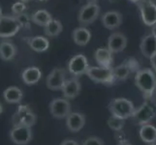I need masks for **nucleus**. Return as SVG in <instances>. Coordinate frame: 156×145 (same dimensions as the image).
<instances>
[{
	"label": "nucleus",
	"mask_w": 156,
	"mask_h": 145,
	"mask_svg": "<svg viewBox=\"0 0 156 145\" xmlns=\"http://www.w3.org/2000/svg\"><path fill=\"white\" fill-rule=\"evenodd\" d=\"M135 84L144 98H150L156 89L155 72L148 68L140 70L135 77Z\"/></svg>",
	"instance_id": "1"
},
{
	"label": "nucleus",
	"mask_w": 156,
	"mask_h": 145,
	"mask_svg": "<svg viewBox=\"0 0 156 145\" xmlns=\"http://www.w3.org/2000/svg\"><path fill=\"white\" fill-rule=\"evenodd\" d=\"M109 110L112 115L117 116L122 119L130 118L136 111L135 106L131 101L125 98H116L111 101L109 105Z\"/></svg>",
	"instance_id": "2"
},
{
	"label": "nucleus",
	"mask_w": 156,
	"mask_h": 145,
	"mask_svg": "<svg viewBox=\"0 0 156 145\" xmlns=\"http://www.w3.org/2000/svg\"><path fill=\"white\" fill-rule=\"evenodd\" d=\"M112 68L107 67H89L87 71V74L88 78L97 83L104 84H112L115 79L112 74Z\"/></svg>",
	"instance_id": "3"
},
{
	"label": "nucleus",
	"mask_w": 156,
	"mask_h": 145,
	"mask_svg": "<svg viewBox=\"0 0 156 145\" xmlns=\"http://www.w3.org/2000/svg\"><path fill=\"white\" fill-rule=\"evenodd\" d=\"M20 25L14 17L2 16L0 18V38H10L20 31Z\"/></svg>",
	"instance_id": "4"
},
{
	"label": "nucleus",
	"mask_w": 156,
	"mask_h": 145,
	"mask_svg": "<svg viewBox=\"0 0 156 145\" xmlns=\"http://www.w3.org/2000/svg\"><path fill=\"white\" fill-rule=\"evenodd\" d=\"M143 22L147 26L156 24V4L151 0H141L139 2Z\"/></svg>",
	"instance_id": "5"
},
{
	"label": "nucleus",
	"mask_w": 156,
	"mask_h": 145,
	"mask_svg": "<svg viewBox=\"0 0 156 145\" xmlns=\"http://www.w3.org/2000/svg\"><path fill=\"white\" fill-rule=\"evenodd\" d=\"M50 111L53 117L62 119L71 113V104L65 98L55 99L50 104Z\"/></svg>",
	"instance_id": "6"
},
{
	"label": "nucleus",
	"mask_w": 156,
	"mask_h": 145,
	"mask_svg": "<svg viewBox=\"0 0 156 145\" xmlns=\"http://www.w3.org/2000/svg\"><path fill=\"white\" fill-rule=\"evenodd\" d=\"M10 137L12 141L18 145H26L32 139V131L31 127L18 125L15 126L10 132Z\"/></svg>",
	"instance_id": "7"
},
{
	"label": "nucleus",
	"mask_w": 156,
	"mask_h": 145,
	"mask_svg": "<svg viewBox=\"0 0 156 145\" xmlns=\"http://www.w3.org/2000/svg\"><path fill=\"white\" fill-rule=\"evenodd\" d=\"M100 13V8L96 3L90 2L80 9L79 12L78 19L80 21V23H82L83 25H87L92 23L93 21L98 18Z\"/></svg>",
	"instance_id": "8"
},
{
	"label": "nucleus",
	"mask_w": 156,
	"mask_h": 145,
	"mask_svg": "<svg viewBox=\"0 0 156 145\" xmlns=\"http://www.w3.org/2000/svg\"><path fill=\"white\" fill-rule=\"evenodd\" d=\"M89 68L87 58L83 54H77L73 56L68 63V70L73 76L79 77L83 74H87Z\"/></svg>",
	"instance_id": "9"
},
{
	"label": "nucleus",
	"mask_w": 156,
	"mask_h": 145,
	"mask_svg": "<svg viewBox=\"0 0 156 145\" xmlns=\"http://www.w3.org/2000/svg\"><path fill=\"white\" fill-rule=\"evenodd\" d=\"M66 74L63 69L55 68L47 78V86L51 90H62L66 81Z\"/></svg>",
	"instance_id": "10"
},
{
	"label": "nucleus",
	"mask_w": 156,
	"mask_h": 145,
	"mask_svg": "<svg viewBox=\"0 0 156 145\" xmlns=\"http://www.w3.org/2000/svg\"><path fill=\"white\" fill-rule=\"evenodd\" d=\"M155 116V112L153 109L150 105H148L147 103L144 104L139 109H136V111L134 112V114L131 116L133 122L136 125H144L150 123L153 119V117Z\"/></svg>",
	"instance_id": "11"
},
{
	"label": "nucleus",
	"mask_w": 156,
	"mask_h": 145,
	"mask_svg": "<svg viewBox=\"0 0 156 145\" xmlns=\"http://www.w3.org/2000/svg\"><path fill=\"white\" fill-rule=\"evenodd\" d=\"M127 46V38L120 32H115L110 35L108 39V48L112 53L121 52Z\"/></svg>",
	"instance_id": "12"
},
{
	"label": "nucleus",
	"mask_w": 156,
	"mask_h": 145,
	"mask_svg": "<svg viewBox=\"0 0 156 145\" xmlns=\"http://www.w3.org/2000/svg\"><path fill=\"white\" fill-rule=\"evenodd\" d=\"M122 22V16L117 11H110L102 16V23L108 29H115Z\"/></svg>",
	"instance_id": "13"
},
{
	"label": "nucleus",
	"mask_w": 156,
	"mask_h": 145,
	"mask_svg": "<svg viewBox=\"0 0 156 145\" xmlns=\"http://www.w3.org/2000/svg\"><path fill=\"white\" fill-rule=\"evenodd\" d=\"M85 124V116L79 112H71L66 117V125L69 131L77 133L83 128Z\"/></svg>",
	"instance_id": "14"
},
{
	"label": "nucleus",
	"mask_w": 156,
	"mask_h": 145,
	"mask_svg": "<svg viewBox=\"0 0 156 145\" xmlns=\"http://www.w3.org/2000/svg\"><path fill=\"white\" fill-rule=\"evenodd\" d=\"M140 50L143 53V55L147 58H151L154 54H156V38L152 35L144 36L141 45H140Z\"/></svg>",
	"instance_id": "15"
},
{
	"label": "nucleus",
	"mask_w": 156,
	"mask_h": 145,
	"mask_svg": "<svg viewBox=\"0 0 156 145\" xmlns=\"http://www.w3.org/2000/svg\"><path fill=\"white\" fill-rule=\"evenodd\" d=\"M63 96L65 99L72 100L80 94V83L79 80L74 78L71 79H68L64 83V86L62 88Z\"/></svg>",
	"instance_id": "16"
},
{
	"label": "nucleus",
	"mask_w": 156,
	"mask_h": 145,
	"mask_svg": "<svg viewBox=\"0 0 156 145\" xmlns=\"http://www.w3.org/2000/svg\"><path fill=\"white\" fill-rule=\"evenodd\" d=\"M94 58L99 66L111 68L112 63V52L108 47L98 48L94 53Z\"/></svg>",
	"instance_id": "17"
},
{
	"label": "nucleus",
	"mask_w": 156,
	"mask_h": 145,
	"mask_svg": "<svg viewBox=\"0 0 156 145\" xmlns=\"http://www.w3.org/2000/svg\"><path fill=\"white\" fill-rule=\"evenodd\" d=\"M21 78L25 84L33 85L36 84L42 78V73L39 68L37 67H28L26 68L21 74Z\"/></svg>",
	"instance_id": "18"
},
{
	"label": "nucleus",
	"mask_w": 156,
	"mask_h": 145,
	"mask_svg": "<svg viewBox=\"0 0 156 145\" xmlns=\"http://www.w3.org/2000/svg\"><path fill=\"white\" fill-rule=\"evenodd\" d=\"M139 135L144 142L153 144L156 142V127L150 123L142 125L139 131Z\"/></svg>",
	"instance_id": "19"
},
{
	"label": "nucleus",
	"mask_w": 156,
	"mask_h": 145,
	"mask_svg": "<svg viewBox=\"0 0 156 145\" xmlns=\"http://www.w3.org/2000/svg\"><path fill=\"white\" fill-rule=\"evenodd\" d=\"M91 39L90 31L84 27H78L73 31V40L78 46H85Z\"/></svg>",
	"instance_id": "20"
},
{
	"label": "nucleus",
	"mask_w": 156,
	"mask_h": 145,
	"mask_svg": "<svg viewBox=\"0 0 156 145\" xmlns=\"http://www.w3.org/2000/svg\"><path fill=\"white\" fill-rule=\"evenodd\" d=\"M23 97V93L19 87L11 86L7 88L3 92V98L4 100L9 104H17L20 103Z\"/></svg>",
	"instance_id": "21"
},
{
	"label": "nucleus",
	"mask_w": 156,
	"mask_h": 145,
	"mask_svg": "<svg viewBox=\"0 0 156 145\" xmlns=\"http://www.w3.org/2000/svg\"><path fill=\"white\" fill-rule=\"evenodd\" d=\"M17 54V48L11 42L4 41L0 43V58L4 61H9Z\"/></svg>",
	"instance_id": "22"
},
{
	"label": "nucleus",
	"mask_w": 156,
	"mask_h": 145,
	"mask_svg": "<svg viewBox=\"0 0 156 145\" xmlns=\"http://www.w3.org/2000/svg\"><path fill=\"white\" fill-rule=\"evenodd\" d=\"M28 44L31 50L37 52H44L50 47V42L47 38L42 36H37L34 38H31L28 41Z\"/></svg>",
	"instance_id": "23"
},
{
	"label": "nucleus",
	"mask_w": 156,
	"mask_h": 145,
	"mask_svg": "<svg viewBox=\"0 0 156 145\" xmlns=\"http://www.w3.org/2000/svg\"><path fill=\"white\" fill-rule=\"evenodd\" d=\"M31 19L34 23L40 26H45L52 19L51 14L46 10H39L32 15Z\"/></svg>",
	"instance_id": "24"
},
{
	"label": "nucleus",
	"mask_w": 156,
	"mask_h": 145,
	"mask_svg": "<svg viewBox=\"0 0 156 145\" xmlns=\"http://www.w3.org/2000/svg\"><path fill=\"white\" fill-rule=\"evenodd\" d=\"M63 26L61 22L57 19H51L45 26V34L49 37H55L61 33Z\"/></svg>",
	"instance_id": "25"
},
{
	"label": "nucleus",
	"mask_w": 156,
	"mask_h": 145,
	"mask_svg": "<svg viewBox=\"0 0 156 145\" xmlns=\"http://www.w3.org/2000/svg\"><path fill=\"white\" fill-rule=\"evenodd\" d=\"M112 74H114L115 78L119 79V80L126 79L131 72V68L129 67L127 64H122V65L112 68Z\"/></svg>",
	"instance_id": "26"
},
{
	"label": "nucleus",
	"mask_w": 156,
	"mask_h": 145,
	"mask_svg": "<svg viewBox=\"0 0 156 145\" xmlns=\"http://www.w3.org/2000/svg\"><path fill=\"white\" fill-rule=\"evenodd\" d=\"M124 121L125 120L122 119V118L112 115L109 118V120H108V125H109V127L112 130L117 132V131H120L121 129L124 127Z\"/></svg>",
	"instance_id": "27"
},
{
	"label": "nucleus",
	"mask_w": 156,
	"mask_h": 145,
	"mask_svg": "<svg viewBox=\"0 0 156 145\" xmlns=\"http://www.w3.org/2000/svg\"><path fill=\"white\" fill-rule=\"evenodd\" d=\"M29 111H31V109H29L28 105H20L19 109L16 112V114L14 116V123H15V126H17L20 121L23 119V118L28 113Z\"/></svg>",
	"instance_id": "28"
},
{
	"label": "nucleus",
	"mask_w": 156,
	"mask_h": 145,
	"mask_svg": "<svg viewBox=\"0 0 156 145\" xmlns=\"http://www.w3.org/2000/svg\"><path fill=\"white\" fill-rule=\"evenodd\" d=\"M35 123H36V115L32 111H29L28 113L20 121V123L18 125H23V126H27V127H32L35 124Z\"/></svg>",
	"instance_id": "29"
},
{
	"label": "nucleus",
	"mask_w": 156,
	"mask_h": 145,
	"mask_svg": "<svg viewBox=\"0 0 156 145\" xmlns=\"http://www.w3.org/2000/svg\"><path fill=\"white\" fill-rule=\"evenodd\" d=\"M25 9H26L25 4L23 2L19 1V2H16V3L13 4V6H12V12H13V14L19 16L20 14H23Z\"/></svg>",
	"instance_id": "30"
},
{
	"label": "nucleus",
	"mask_w": 156,
	"mask_h": 145,
	"mask_svg": "<svg viewBox=\"0 0 156 145\" xmlns=\"http://www.w3.org/2000/svg\"><path fill=\"white\" fill-rule=\"evenodd\" d=\"M83 145H104V141L97 136H90L83 143Z\"/></svg>",
	"instance_id": "31"
},
{
	"label": "nucleus",
	"mask_w": 156,
	"mask_h": 145,
	"mask_svg": "<svg viewBox=\"0 0 156 145\" xmlns=\"http://www.w3.org/2000/svg\"><path fill=\"white\" fill-rule=\"evenodd\" d=\"M16 19H18L20 27H28L29 26V19L27 17V15L20 14V15L17 16V18Z\"/></svg>",
	"instance_id": "32"
},
{
	"label": "nucleus",
	"mask_w": 156,
	"mask_h": 145,
	"mask_svg": "<svg viewBox=\"0 0 156 145\" xmlns=\"http://www.w3.org/2000/svg\"><path fill=\"white\" fill-rule=\"evenodd\" d=\"M60 145H79V143L76 140H73V139H66Z\"/></svg>",
	"instance_id": "33"
},
{
	"label": "nucleus",
	"mask_w": 156,
	"mask_h": 145,
	"mask_svg": "<svg viewBox=\"0 0 156 145\" xmlns=\"http://www.w3.org/2000/svg\"><path fill=\"white\" fill-rule=\"evenodd\" d=\"M150 63H151L153 71L156 73V54H154L151 58H150Z\"/></svg>",
	"instance_id": "34"
},
{
	"label": "nucleus",
	"mask_w": 156,
	"mask_h": 145,
	"mask_svg": "<svg viewBox=\"0 0 156 145\" xmlns=\"http://www.w3.org/2000/svg\"><path fill=\"white\" fill-rule=\"evenodd\" d=\"M151 34L155 37L156 38V24H154L153 26H152V30H151Z\"/></svg>",
	"instance_id": "35"
},
{
	"label": "nucleus",
	"mask_w": 156,
	"mask_h": 145,
	"mask_svg": "<svg viewBox=\"0 0 156 145\" xmlns=\"http://www.w3.org/2000/svg\"><path fill=\"white\" fill-rule=\"evenodd\" d=\"M117 145H132L130 142H128V141H121V142H119Z\"/></svg>",
	"instance_id": "36"
},
{
	"label": "nucleus",
	"mask_w": 156,
	"mask_h": 145,
	"mask_svg": "<svg viewBox=\"0 0 156 145\" xmlns=\"http://www.w3.org/2000/svg\"><path fill=\"white\" fill-rule=\"evenodd\" d=\"M2 112H3V106H2L1 104H0V114H1Z\"/></svg>",
	"instance_id": "37"
},
{
	"label": "nucleus",
	"mask_w": 156,
	"mask_h": 145,
	"mask_svg": "<svg viewBox=\"0 0 156 145\" xmlns=\"http://www.w3.org/2000/svg\"><path fill=\"white\" fill-rule=\"evenodd\" d=\"M131 2H133V3H139L140 1H141V0H130Z\"/></svg>",
	"instance_id": "38"
},
{
	"label": "nucleus",
	"mask_w": 156,
	"mask_h": 145,
	"mask_svg": "<svg viewBox=\"0 0 156 145\" xmlns=\"http://www.w3.org/2000/svg\"><path fill=\"white\" fill-rule=\"evenodd\" d=\"M2 17V9H1V6H0V18Z\"/></svg>",
	"instance_id": "39"
},
{
	"label": "nucleus",
	"mask_w": 156,
	"mask_h": 145,
	"mask_svg": "<svg viewBox=\"0 0 156 145\" xmlns=\"http://www.w3.org/2000/svg\"><path fill=\"white\" fill-rule=\"evenodd\" d=\"M20 2H23V3H24V2H28L29 0H20Z\"/></svg>",
	"instance_id": "40"
},
{
	"label": "nucleus",
	"mask_w": 156,
	"mask_h": 145,
	"mask_svg": "<svg viewBox=\"0 0 156 145\" xmlns=\"http://www.w3.org/2000/svg\"><path fill=\"white\" fill-rule=\"evenodd\" d=\"M39 1H46V0H39Z\"/></svg>",
	"instance_id": "41"
},
{
	"label": "nucleus",
	"mask_w": 156,
	"mask_h": 145,
	"mask_svg": "<svg viewBox=\"0 0 156 145\" xmlns=\"http://www.w3.org/2000/svg\"><path fill=\"white\" fill-rule=\"evenodd\" d=\"M152 145H156V143H153V144H152Z\"/></svg>",
	"instance_id": "42"
}]
</instances>
